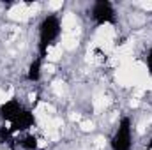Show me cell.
Segmentation results:
<instances>
[{
  "label": "cell",
  "instance_id": "6da1fadb",
  "mask_svg": "<svg viewBox=\"0 0 152 150\" xmlns=\"http://www.w3.org/2000/svg\"><path fill=\"white\" fill-rule=\"evenodd\" d=\"M60 32H62V25H60L58 16L48 14V16L41 21V25H39V46H37L39 58L44 60V57L48 55V48L58 39Z\"/></svg>",
  "mask_w": 152,
  "mask_h": 150
},
{
  "label": "cell",
  "instance_id": "7a4b0ae2",
  "mask_svg": "<svg viewBox=\"0 0 152 150\" xmlns=\"http://www.w3.org/2000/svg\"><path fill=\"white\" fill-rule=\"evenodd\" d=\"M131 120L124 117L118 122V127L112 138V149L113 150H131L133 145V133H131Z\"/></svg>",
  "mask_w": 152,
  "mask_h": 150
},
{
  "label": "cell",
  "instance_id": "3957f363",
  "mask_svg": "<svg viewBox=\"0 0 152 150\" xmlns=\"http://www.w3.org/2000/svg\"><path fill=\"white\" fill-rule=\"evenodd\" d=\"M92 20L97 25H104V23H115V11L112 2L108 0H97L92 5Z\"/></svg>",
  "mask_w": 152,
  "mask_h": 150
},
{
  "label": "cell",
  "instance_id": "277c9868",
  "mask_svg": "<svg viewBox=\"0 0 152 150\" xmlns=\"http://www.w3.org/2000/svg\"><path fill=\"white\" fill-rule=\"evenodd\" d=\"M23 111V106L18 99H9L0 106V118L5 122H14L18 115Z\"/></svg>",
  "mask_w": 152,
  "mask_h": 150
},
{
  "label": "cell",
  "instance_id": "5b68a950",
  "mask_svg": "<svg viewBox=\"0 0 152 150\" xmlns=\"http://www.w3.org/2000/svg\"><path fill=\"white\" fill-rule=\"evenodd\" d=\"M34 125H36V117H34V113L30 111V110H25V108H23V111L18 115V118H16L14 122H11V131H12V133L27 131V129H30V127H34Z\"/></svg>",
  "mask_w": 152,
  "mask_h": 150
},
{
  "label": "cell",
  "instance_id": "8992f818",
  "mask_svg": "<svg viewBox=\"0 0 152 150\" xmlns=\"http://www.w3.org/2000/svg\"><path fill=\"white\" fill-rule=\"evenodd\" d=\"M41 66H42V58H39V57L30 64L28 73H27V78L30 81H39V78H41Z\"/></svg>",
  "mask_w": 152,
  "mask_h": 150
},
{
  "label": "cell",
  "instance_id": "52a82bcc",
  "mask_svg": "<svg viewBox=\"0 0 152 150\" xmlns=\"http://www.w3.org/2000/svg\"><path fill=\"white\" fill-rule=\"evenodd\" d=\"M20 145L25 150H37V138H36L34 134H27V136L20 141Z\"/></svg>",
  "mask_w": 152,
  "mask_h": 150
},
{
  "label": "cell",
  "instance_id": "ba28073f",
  "mask_svg": "<svg viewBox=\"0 0 152 150\" xmlns=\"http://www.w3.org/2000/svg\"><path fill=\"white\" fill-rule=\"evenodd\" d=\"M12 136H14V133L11 131V127H5V125L0 127V143H11Z\"/></svg>",
  "mask_w": 152,
  "mask_h": 150
},
{
  "label": "cell",
  "instance_id": "9c48e42d",
  "mask_svg": "<svg viewBox=\"0 0 152 150\" xmlns=\"http://www.w3.org/2000/svg\"><path fill=\"white\" fill-rule=\"evenodd\" d=\"M145 62H147V69H149V73H151V76H152V48L149 50V53H147Z\"/></svg>",
  "mask_w": 152,
  "mask_h": 150
},
{
  "label": "cell",
  "instance_id": "30bf717a",
  "mask_svg": "<svg viewBox=\"0 0 152 150\" xmlns=\"http://www.w3.org/2000/svg\"><path fill=\"white\" fill-rule=\"evenodd\" d=\"M147 149H149V150H152V140L149 141V145H147Z\"/></svg>",
  "mask_w": 152,
  "mask_h": 150
}]
</instances>
